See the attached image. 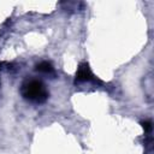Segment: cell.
<instances>
[{"label":"cell","instance_id":"obj_1","mask_svg":"<svg viewBox=\"0 0 154 154\" xmlns=\"http://www.w3.org/2000/svg\"><path fill=\"white\" fill-rule=\"evenodd\" d=\"M22 96L30 102L41 103L48 97V90L46 85L38 79H26L20 87Z\"/></svg>","mask_w":154,"mask_h":154},{"label":"cell","instance_id":"obj_2","mask_svg":"<svg viewBox=\"0 0 154 154\" xmlns=\"http://www.w3.org/2000/svg\"><path fill=\"white\" fill-rule=\"evenodd\" d=\"M93 78V75L90 72V69L87 64H81L77 76H76V81L78 82H85V81H90Z\"/></svg>","mask_w":154,"mask_h":154},{"label":"cell","instance_id":"obj_3","mask_svg":"<svg viewBox=\"0 0 154 154\" xmlns=\"http://www.w3.org/2000/svg\"><path fill=\"white\" fill-rule=\"evenodd\" d=\"M36 70L40 72H43V73H49L53 71V66L48 61H41L40 64L36 65Z\"/></svg>","mask_w":154,"mask_h":154}]
</instances>
